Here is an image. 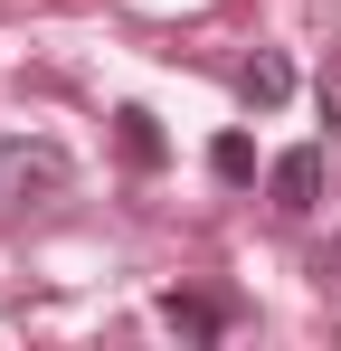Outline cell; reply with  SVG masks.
<instances>
[{
    "instance_id": "1",
    "label": "cell",
    "mask_w": 341,
    "mask_h": 351,
    "mask_svg": "<svg viewBox=\"0 0 341 351\" xmlns=\"http://www.w3.org/2000/svg\"><path fill=\"white\" fill-rule=\"evenodd\" d=\"M266 190H275V209H284V219H303V209L323 199V143H294L275 171H266Z\"/></svg>"
},
{
    "instance_id": "2",
    "label": "cell",
    "mask_w": 341,
    "mask_h": 351,
    "mask_svg": "<svg viewBox=\"0 0 341 351\" xmlns=\"http://www.w3.org/2000/svg\"><path fill=\"white\" fill-rule=\"evenodd\" d=\"M162 323L190 332V342H218V332H227V304H209V294H162Z\"/></svg>"
},
{
    "instance_id": "3",
    "label": "cell",
    "mask_w": 341,
    "mask_h": 351,
    "mask_svg": "<svg viewBox=\"0 0 341 351\" xmlns=\"http://www.w3.org/2000/svg\"><path fill=\"white\" fill-rule=\"evenodd\" d=\"M114 143H123V162H133V171H162V123L142 114V105H123V114H114Z\"/></svg>"
},
{
    "instance_id": "4",
    "label": "cell",
    "mask_w": 341,
    "mask_h": 351,
    "mask_svg": "<svg viewBox=\"0 0 341 351\" xmlns=\"http://www.w3.org/2000/svg\"><path fill=\"white\" fill-rule=\"evenodd\" d=\"M237 95L266 114V105H284V95H294V66H284V58H247V66H237Z\"/></svg>"
},
{
    "instance_id": "5",
    "label": "cell",
    "mask_w": 341,
    "mask_h": 351,
    "mask_svg": "<svg viewBox=\"0 0 341 351\" xmlns=\"http://www.w3.org/2000/svg\"><path fill=\"white\" fill-rule=\"evenodd\" d=\"M209 171H218V180H247V171H256V152H247V133H218V143H209Z\"/></svg>"
},
{
    "instance_id": "6",
    "label": "cell",
    "mask_w": 341,
    "mask_h": 351,
    "mask_svg": "<svg viewBox=\"0 0 341 351\" xmlns=\"http://www.w3.org/2000/svg\"><path fill=\"white\" fill-rule=\"evenodd\" d=\"M323 123H341V66H323Z\"/></svg>"
}]
</instances>
